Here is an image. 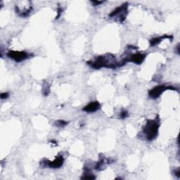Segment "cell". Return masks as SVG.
Segmentation results:
<instances>
[{
  "instance_id": "obj_1",
  "label": "cell",
  "mask_w": 180,
  "mask_h": 180,
  "mask_svg": "<svg viewBox=\"0 0 180 180\" xmlns=\"http://www.w3.org/2000/svg\"><path fill=\"white\" fill-rule=\"evenodd\" d=\"M160 126L159 120L158 117L154 120H148L145 127H143V133H144L146 138L149 141H152L156 138L158 134V129Z\"/></svg>"
},
{
  "instance_id": "obj_2",
  "label": "cell",
  "mask_w": 180,
  "mask_h": 180,
  "mask_svg": "<svg viewBox=\"0 0 180 180\" xmlns=\"http://www.w3.org/2000/svg\"><path fill=\"white\" fill-rule=\"evenodd\" d=\"M127 3L121 5L120 7L116 8L114 11L111 12L109 16L110 17H114V16H119V21L123 22L125 21V16L127 15Z\"/></svg>"
},
{
  "instance_id": "obj_3",
  "label": "cell",
  "mask_w": 180,
  "mask_h": 180,
  "mask_svg": "<svg viewBox=\"0 0 180 180\" xmlns=\"http://www.w3.org/2000/svg\"><path fill=\"white\" fill-rule=\"evenodd\" d=\"M7 56L10 58L15 60L16 62H21L23 60L29 58V54L25 52H19V51H9L8 52Z\"/></svg>"
},
{
  "instance_id": "obj_4",
  "label": "cell",
  "mask_w": 180,
  "mask_h": 180,
  "mask_svg": "<svg viewBox=\"0 0 180 180\" xmlns=\"http://www.w3.org/2000/svg\"><path fill=\"white\" fill-rule=\"evenodd\" d=\"M167 90H175V88L173 87H166L165 85H159L154 87L152 90H151L149 92V95L151 98L156 99L160 96V95L162 94V93L164 92L165 91Z\"/></svg>"
},
{
  "instance_id": "obj_5",
  "label": "cell",
  "mask_w": 180,
  "mask_h": 180,
  "mask_svg": "<svg viewBox=\"0 0 180 180\" xmlns=\"http://www.w3.org/2000/svg\"><path fill=\"white\" fill-rule=\"evenodd\" d=\"M22 4H23V5H22L23 7H21V6L19 4L16 6V13H19L21 16L25 17V16H28L29 15V13L31 12L32 9L31 1H28L26 5H24L25 1H22Z\"/></svg>"
},
{
  "instance_id": "obj_6",
  "label": "cell",
  "mask_w": 180,
  "mask_h": 180,
  "mask_svg": "<svg viewBox=\"0 0 180 180\" xmlns=\"http://www.w3.org/2000/svg\"><path fill=\"white\" fill-rule=\"evenodd\" d=\"M146 56V54L137 53V54H132V55L129 56V57L124 58V60L126 61V63L129 62V61H132L133 63H134L141 64V63L143 61V60L145 59Z\"/></svg>"
},
{
  "instance_id": "obj_7",
  "label": "cell",
  "mask_w": 180,
  "mask_h": 180,
  "mask_svg": "<svg viewBox=\"0 0 180 180\" xmlns=\"http://www.w3.org/2000/svg\"><path fill=\"white\" fill-rule=\"evenodd\" d=\"M64 159L63 156H58L53 161H44V166L45 167H52V168H58L60 167L63 165V163Z\"/></svg>"
},
{
  "instance_id": "obj_8",
  "label": "cell",
  "mask_w": 180,
  "mask_h": 180,
  "mask_svg": "<svg viewBox=\"0 0 180 180\" xmlns=\"http://www.w3.org/2000/svg\"><path fill=\"white\" fill-rule=\"evenodd\" d=\"M100 108V104L98 102H93L90 104H89L88 105L83 108L84 111H86L87 113H93L95 112V111H97Z\"/></svg>"
},
{
  "instance_id": "obj_9",
  "label": "cell",
  "mask_w": 180,
  "mask_h": 180,
  "mask_svg": "<svg viewBox=\"0 0 180 180\" xmlns=\"http://www.w3.org/2000/svg\"><path fill=\"white\" fill-rule=\"evenodd\" d=\"M165 38H167V39H169V38H171V39H173V36L164 35V36H163V37H161L153 38V39H151L150 40V45L151 46L157 45V44H158L161 43V42L163 41V40L165 39Z\"/></svg>"
},
{
  "instance_id": "obj_10",
  "label": "cell",
  "mask_w": 180,
  "mask_h": 180,
  "mask_svg": "<svg viewBox=\"0 0 180 180\" xmlns=\"http://www.w3.org/2000/svg\"><path fill=\"white\" fill-rule=\"evenodd\" d=\"M82 179H94L95 177L93 175L92 173H90V171L87 168H84V173L83 177Z\"/></svg>"
},
{
  "instance_id": "obj_11",
  "label": "cell",
  "mask_w": 180,
  "mask_h": 180,
  "mask_svg": "<svg viewBox=\"0 0 180 180\" xmlns=\"http://www.w3.org/2000/svg\"><path fill=\"white\" fill-rule=\"evenodd\" d=\"M67 124H68L67 122H66V121H64V120H57L56 122H54V125H55L56 126L59 127H63L64 126H66V125H67Z\"/></svg>"
},
{
  "instance_id": "obj_12",
  "label": "cell",
  "mask_w": 180,
  "mask_h": 180,
  "mask_svg": "<svg viewBox=\"0 0 180 180\" xmlns=\"http://www.w3.org/2000/svg\"><path fill=\"white\" fill-rule=\"evenodd\" d=\"M42 90H43V94H44V96H46V95H48L49 94L50 88H49V84H44V87H43V89H42Z\"/></svg>"
},
{
  "instance_id": "obj_13",
  "label": "cell",
  "mask_w": 180,
  "mask_h": 180,
  "mask_svg": "<svg viewBox=\"0 0 180 180\" xmlns=\"http://www.w3.org/2000/svg\"><path fill=\"white\" fill-rule=\"evenodd\" d=\"M9 93L7 92H4V93H1V99H7L9 97Z\"/></svg>"
},
{
  "instance_id": "obj_14",
  "label": "cell",
  "mask_w": 180,
  "mask_h": 180,
  "mask_svg": "<svg viewBox=\"0 0 180 180\" xmlns=\"http://www.w3.org/2000/svg\"><path fill=\"white\" fill-rule=\"evenodd\" d=\"M127 116H128V113H127V111H122V113H121L120 118H125Z\"/></svg>"
},
{
  "instance_id": "obj_15",
  "label": "cell",
  "mask_w": 180,
  "mask_h": 180,
  "mask_svg": "<svg viewBox=\"0 0 180 180\" xmlns=\"http://www.w3.org/2000/svg\"><path fill=\"white\" fill-rule=\"evenodd\" d=\"M61 12H62V9H60V8H58V16H57V17H56V19H58V18H59V16H60V13H61Z\"/></svg>"
},
{
  "instance_id": "obj_16",
  "label": "cell",
  "mask_w": 180,
  "mask_h": 180,
  "mask_svg": "<svg viewBox=\"0 0 180 180\" xmlns=\"http://www.w3.org/2000/svg\"><path fill=\"white\" fill-rule=\"evenodd\" d=\"M92 2L95 5H99V4H102L104 1H92Z\"/></svg>"
},
{
  "instance_id": "obj_17",
  "label": "cell",
  "mask_w": 180,
  "mask_h": 180,
  "mask_svg": "<svg viewBox=\"0 0 180 180\" xmlns=\"http://www.w3.org/2000/svg\"><path fill=\"white\" fill-rule=\"evenodd\" d=\"M179 174H180V172H179V170L178 169L177 171L175 172V175L177 176V177H179Z\"/></svg>"
}]
</instances>
